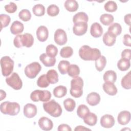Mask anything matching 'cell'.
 Returning a JSON list of instances; mask_svg holds the SVG:
<instances>
[{"label":"cell","instance_id":"cell-48","mask_svg":"<svg viewBox=\"0 0 131 131\" xmlns=\"http://www.w3.org/2000/svg\"><path fill=\"white\" fill-rule=\"evenodd\" d=\"M121 57L122 58H125L128 60L131 58V51L130 49H125L121 53Z\"/></svg>","mask_w":131,"mask_h":131},{"label":"cell","instance_id":"cell-16","mask_svg":"<svg viewBox=\"0 0 131 131\" xmlns=\"http://www.w3.org/2000/svg\"><path fill=\"white\" fill-rule=\"evenodd\" d=\"M118 123L121 125H126L130 120V113L127 111H123L119 113L117 117Z\"/></svg>","mask_w":131,"mask_h":131},{"label":"cell","instance_id":"cell-40","mask_svg":"<svg viewBox=\"0 0 131 131\" xmlns=\"http://www.w3.org/2000/svg\"><path fill=\"white\" fill-rule=\"evenodd\" d=\"M73 54V50L71 47H63L60 51V55L62 58H68L72 56Z\"/></svg>","mask_w":131,"mask_h":131},{"label":"cell","instance_id":"cell-52","mask_svg":"<svg viewBox=\"0 0 131 131\" xmlns=\"http://www.w3.org/2000/svg\"><path fill=\"white\" fill-rule=\"evenodd\" d=\"M6 96V93L5 91H3L2 90H1V99L0 100H2L3 99H5Z\"/></svg>","mask_w":131,"mask_h":131},{"label":"cell","instance_id":"cell-30","mask_svg":"<svg viewBox=\"0 0 131 131\" xmlns=\"http://www.w3.org/2000/svg\"><path fill=\"white\" fill-rule=\"evenodd\" d=\"M108 32L114 34L116 36L120 35L122 32V27L121 25L117 23L112 24L108 28Z\"/></svg>","mask_w":131,"mask_h":131},{"label":"cell","instance_id":"cell-25","mask_svg":"<svg viewBox=\"0 0 131 131\" xmlns=\"http://www.w3.org/2000/svg\"><path fill=\"white\" fill-rule=\"evenodd\" d=\"M53 93L55 97L62 98L66 95L67 89L63 85H58L54 89Z\"/></svg>","mask_w":131,"mask_h":131},{"label":"cell","instance_id":"cell-44","mask_svg":"<svg viewBox=\"0 0 131 131\" xmlns=\"http://www.w3.org/2000/svg\"><path fill=\"white\" fill-rule=\"evenodd\" d=\"M47 14L50 16H55L59 12V7L55 5H51L47 8Z\"/></svg>","mask_w":131,"mask_h":131},{"label":"cell","instance_id":"cell-24","mask_svg":"<svg viewBox=\"0 0 131 131\" xmlns=\"http://www.w3.org/2000/svg\"><path fill=\"white\" fill-rule=\"evenodd\" d=\"M46 75L50 83L55 84L58 81V74L55 70H49L47 72Z\"/></svg>","mask_w":131,"mask_h":131},{"label":"cell","instance_id":"cell-34","mask_svg":"<svg viewBox=\"0 0 131 131\" xmlns=\"http://www.w3.org/2000/svg\"><path fill=\"white\" fill-rule=\"evenodd\" d=\"M33 14L37 16H42L45 13V8L41 4H36L32 8Z\"/></svg>","mask_w":131,"mask_h":131},{"label":"cell","instance_id":"cell-46","mask_svg":"<svg viewBox=\"0 0 131 131\" xmlns=\"http://www.w3.org/2000/svg\"><path fill=\"white\" fill-rule=\"evenodd\" d=\"M17 9V5L13 2H10L9 4L5 6V9L9 13H14Z\"/></svg>","mask_w":131,"mask_h":131},{"label":"cell","instance_id":"cell-9","mask_svg":"<svg viewBox=\"0 0 131 131\" xmlns=\"http://www.w3.org/2000/svg\"><path fill=\"white\" fill-rule=\"evenodd\" d=\"M7 84L15 90H19L21 89L23 86V82L18 74L14 72L11 74L10 76L6 78Z\"/></svg>","mask_w":131,"mask_h":131},{"label":"cell","instance_id":"cell-37","mask_svg":"<svg viewBox=\"0 0 131 131\" xmlns=\"http://www.w3.org/2000/svg\"><path fill=\"white\" fill-rule=\"evenodd\" d=\"M89 113V108L86 105L84 104L79 105L77 110V115L82 119H83Z\"/></svg>","mask_w":131,"mask_h":131},{"label":"cell","instance_id":"cell-41","mask_svg":"<svg viewBox=\"0 0 131 131\" xmlns=\"http://www.w3.org/2000/svg\"><path fill=\"white\" fill-rule=\"evenodd\" d=\"M19 18L24 21H28L31 18V14L30 11L28 9L21 10L18 14Z\"/></svg>","mask_w":131,"mask_h":131},{"label":"cell","instance_id":"cell-43","mask_svg":"<svg viewBox=\"0 0 131 131\" xmlns=\"http://www.w3.org/2000/svg\"><path fill=\"white\" fill-rule=\"evenodd\" d=\"M46 54L49 56L55 57L58 53V49L55 46L51 44L47 46V47H46Z\"/></svg>","mask_w":131,"mask_h":131},{"label":"cell","instance_id":"cell-14","mask_svg":"<svg viewBox=\"0 0 131 131\" xmlns=\"http://www.w3.org/2000/svg\"><path fill=\"white\" fill-rule=\"evenodd\" d=\"M38 123L40 128L43 130H50L53 127L52 121L46 117H41L39 119Z\"/></svg>","mask_w":131,"mask_h":131},{"label":"cell","instance_id":"cell-13","mask_svg":"<svg viewBox=\"0 0 131 131\" xmlns=\"http://www.w3.org/2000/svg\"><path fill=\"white\" fill-rule=\"evenodd\" d=\"M37 109L35 105L32 103H27L24 107V114L25 117L31 118L35 116Z\"/></svg>","mask_w":131,"mask_h":131},{"label":"cell","instance_id":"cell-22","mask_svg":"<svg viewBox=\"0 0 131 131\" xmlns=\"http://www.w3.org/2000/svg\"><path fill=\"white\" fill-rule=\"evenodd\" d=\"M24 29V26L23 24L18 20L14 21L10 27L11 32L14 35H17L22 33Z\"/></svg>","mask_w":131,"mask_h":131},{"label":"cell","instance_id":"cell-36","mask_svg":"<svg viewBox=\"0 0 131 131\" xmlns=\"http://www.w3.org/2000/svg\"><path fill=\"white\" fill-rule=\"evenodd\" d=\"M70 65V63L68 61L64 60H61L58 65V69L60 73L62 75L67 74Z\"/></svg>","mask_w":131,"mask_h":131},{"label":"cell","instance_id":"cell-35","mask_svg":"<svg viewBox=\"0 0 131 131\" xmlns=\"http://www.w3.org/2000/svg\"><path fill=\"white\" fill-rule=\"evenodd\" d=\"M130 77L131 74L130 72H129L127 74H126L121 79V83L122 86L127 90H129L131 88L130 84Z\"/></svg>","mask_w":131,"mask_h":131},{"label":"cell","instance_id":"cell-42","mask_svg":"<svg viewBox=\"0 0 131 131\" xmlns=\"http://www.w3.org/2000/svg\"><path fill=\"white\" fill-rule=\"evenodd\" d=\"M104 8V9L107 12H114L117 9V5L114 1H109L105 4Z\"/></svg>","mask_w":131,"mask_h":131},{"label":"cell","instance_id":"cell-18","mask_svg":"<svg viewBox=\"0 0 131 131\" xmlns=\"http://www.w3.org/2000/svg\"><path fill=\"white\" fill-rule=\"evenodd\" d=\"M103 32V28L99 23H94L91 25L90 33L94 37L98 38L100 37L102 35Z\"/></svg>","mask_w":131,"mask_h":131},{"label":"cell","instance_id":"cell-26","mask_svg":"<svg viewBox=\"0 0 131 131\" xmlns=\"http://www.w3.org/2000/svg\"><path fill=\"white\" fill-rule=\"evenodd\" d=\"M64 6L66 10L70 12H75L78 9V4L75 0H67L64 2Z\"/></svg>","mask_w":131,"mask_h":131},{"label":"cell","instance_id":"cell-11","mask_svg":"<svg viewBox=\"0 0 131 131\" xmlns=\"http://www.w3.org/2000/svg\"><path fill=\"white\" fill-rule=\"evenodd\" d=\"M88 30V24L85 22H80L74 24L73 27V32L77 36L84 35Z\"/></svg>","mask_w":131,"mask_h":131},{"label":"cell","instance_id":"cell-20","mask_svg":"<svg viewBox=\"0 0 131 131\" xmlns=\"http://www.w3.org/2000/svg\"><path fill=\"white\" fill-rule=\"evenodd\" d=\"M116 36L113 33L106 32L103 36V42L107 46H112L116 42Z\"/></svg>","mask_w":131,"mask_h":131},{"label":"cell","instance_id":"cell-5","mask_svg":"<svg viewBox=\"0 0 131 131\" xmlns=\"http://www.w3.org/2000/svg\"><path fill=\"white\" fill-rule=\"evenodd\" d=\"M1 112L4 114H7L10 116L17 115L20 111L19 104L15 102L5 101L0 105Z\"/></svg>","mask_w":131,"mask_h":131},{"label":"cell","instance_id":"cell-6","mask_svg":"<svg viewBox=\"0 0 131 131\" xmlns=\"http://www.w3.org/2000/svg\"><path fill=\"white\" fill-rule=\"evenodd\" d=\"M2 73L4 76L10 75L13 72L14 68L13 60L8 56H5L1 59Z\"/></svg>","mask_w":131,"mask_h":131},{"label":"cell","instance_id":"cell-21","mask_svg":"<svg viewBox=\"0 0 131 131\" xmlns=\"http://www.w3.org/2000/svg\"><path fill=\"white\" fill-rule=\"evenodd\" d=\"M104 91L108 95L114 96L117 93V89L114 83L110 82H105L103 84Z\"/></svg>","mask_w":131,"mask_h":131},{"label":"cell","instance_id":"cell-2","mask_svg":"<svg viewBox=\"0 0 131 131\" xmlns=\"http://www.w3.org/2000/svg\"><path fill=\"white\" fill-rule=\"evenodd\" d=\"M34 43V38L30 33H25L16 35L13 40L14 46L17 48L22 47L30 48L32 46Z\"/></svg>","mask_w":131,"mask_h":131},{"label":"cell","instance_id":"cell-10","mask_svg":"<svg viewBox=\"0 0 131 131\" xmlns=\"http://www.w3.org/2000/svg\"><path fill=\"white\" fill-rule=\"evenodd\" d=\"M54 39L58 45H64L67 41V36L66 32L61 29H58L54 33Z\"/></svg>","mask_w":131,"mask_h":131},{"label":"cell","instance_id":"cell-29","mask_svg":"<svg viewBox=\"0 0 131 131\" xmlns=\"http://www.w3.org/2000/svg\"><path fill=\"white\" fill-rule=\"evenodd\" d=\"M130 66V60L125 58H121L117 62V67L121 71L127 70Z\"/></svg>","mask_w":131,"mask_h":131},{"label":"cell","instance_id":"cell-45","mask_svg":"<svg viewBox=\"0 0 131 131\" xmlns=\"http://www.w3.org/2000/svg\"><path fill=\"white\" fill-rule=\"evenodd\" d=\"M0 19L1 23V30L3 28L7 27L11 21L10 17L5 14H1L0 15Z\"/></svg>","mask_w":131,"mask_h":131},{"label":"cell","instance_id":"cell-49","mask_svg":"<svg viewBox=\"0 0 131 131\" xmlns=\"http://www.w3.org/2000/svg\"><path fill=\"white\" fill-rule=\"evenodd\" d=\"M58 131H62V130L71 131L72 129L69 125L66 124H61L58 126Z\"/></svg>","mask_w":131,"mask_h":131},{"label":"cell","instance_id":"cell-17","mask_svg":"<svg viewBox=\"0 0 131 131\" xmlns=\"http://www.w3.org/2000/svg\"><path fill=\"white\" fill-rule=\"evenodd\" d=\"M39 60L47 67L54 66L56 63L55 57L49 56L45 53H43L40 55Z\"/></svg>","mask_w":131,"mask_h":131},{"label":"cell","instance_id":"cell-28","mask_svg":"<svg viewBox=\"0 0 131 131\" xmlns=\"http://www.w3.org/2000/svg\"><path fill=\"white\" fill-rule=\"evenodd\" d=\"M103 78L105 82H110L114 83L117 79V75L115 71L108 70L104 73Z\"/></svg>","mask_w":131,"mask_h":131},{"label":"cell","instance_id":"cell-31","mask_svg":"<svg viewBox=\"0 0 131 131\" xmlns=\"http://www.w3.org/2000/svg\"><path fill=\"white\" fill-rule=\"evenodd\" d=\"M106 64V59L104 56H101L95 61V67L99 72L102 71L105 67Z\"/></svg>","mask_w":131,"mask_h":131},{"label":"cell","instance_id":"cell-32","mask_svg":"<svg viewBox=\"0 0 131 131\" xmlns=\"http://www.w3.org/2000/svg\"><path fill=\"white\" fill-rule=\"evenodd\" d=\"M114 19V17L112 15L104 13L101 15L100 17V21L103 25L108 26L113 22Z\"/></svg>","mask_w":131,"mask_h":131},{"label":"cell","instance_id":"cell-23","mask_svg":"<svg viewBox=\"0 0 131 131\" xmlns=\"http://www.w3.org/2000/svg\"><path fill=\"white\" fill-rule=\"evenodd\" d=\"M84 122L88 125L94 126L97 122V117L96 114L90 112L83 118Z\"/></svg>","mask_w":131,"mask_h":131},{"label":"cell","instance_id":"cell-51","mask_svg":"<svg viewBox=\"0 0 131 131\" xmlns=\"http://www.w3.org/2000/svg\"><path fill=\"white\" fill-rule=\"evenodd\" d=\"M91 130V129L90 128H88L85 127L83 126H81V125H79L76 127V128L74 129V130Z\"/></svg>","mask_w":131,"mask_h":131},{"label":"cell","instance_id":"cell-38","mask_svg":"<svg viewBox=\"0 0 131 131\" xmlns=\"http://www.w3.org/2000/svg\"><path fill=\"white\" fill-rule=\"evenodd\" d=\"M37 84L39 87L42 88H47L49 85L50 82L47 79L46 74H43L39 77L37 80Z\"/></svg>","mask_w":131,"mask_h":131},{"label":"cell","instance_id":"cell-12","mask_svg":"<svg viewBox=\"0 0 131 131\" xmlns=\"http://www.w3.org/2000/svg\"><path fill=\"white\" fill-rule=\"evenodd\" d=\"M115 123V120L113 116L105 114L102 116L100 119V124L104 128H111Z\"/></svg>","mask_w":131,"mask_h":131},{"label":"cell","instance_id":"cell-1","mask_svg":"<svg viewBox=\"0 0 131 131\" xmlns=\"http://www.w3.org/2000/svg\"><path fill=\"white\" fill-rule=\"evenodd\" d=\"M79 56L86 61H96L101 56V52L97 48H92L89 46L84 45L79 50Z\"/></svg>","mask_w":131,"mask_h":131},{"label":"cell","instance_id":"cell-27","mask_svg":"<svg viewBox=\"0 0 131 131\" xmlns=\"http://www.w3.org/2000/svg\"><path fill=\"white\" fill-rule=\"evenodd\" d=\"M89 20V17L88 15L83 12H79L76 14L73 17V21L74 24L85 22L87 23Z\"/></svg>","mask_w":131,"mask_h":131},{"label":"cell","instance_id":"cell-15","mask_svg":"<svg viewBox=\"0 0 131 131\" xmlns=\"http://www.w3.org/2000/svg\"><path fill=\"white\" fill-rule=\"evenodd\" d=\"M49 31L44 26H39L36 30V36L38 40L41 42L45 41L48 38Z\"/></svg>","mask_w":131,"mask_h":131},{"label":"cell","instance_id":"cell-33","mask_svg":"<svg viewBox=\"0 0 131 131\" xmlns=\"http://www.w3.org/2000/svg\"><path fill=\"white\" fill-rule=\"evenodd\" d=\"M63 105L66 111L71 112L75 109L76 103L73 99L71 98H68L63 101Z\"/></svg>","mask_w":131,"mask_h":131},{"label":"cell","instance_id":"cell-50","mask_svg":"<svg viewBox=\"0 0 131 131\" xmlns=\"http://www.w3.org/2000/svg\"><path fill=\"white\" fill-rule=\"evenodd\" d=\"M130 19H131V14L130 13L127 14L124 16V21L127 25L129 26H130Z\"/></svg>","mask_w":131,"mask_h":131},{"label":"cell","instance_id":"cell-47","mask_svg":"<svg viewBox=\"0 0 131 131\" xmlns=\"http://www.w3.org/2000/svg\"><path fill=\"white\" fill-rule=\"evenodd\" d=\"M123 43L126 46L131 47V37L129 34H126L124 35Z\"/></svg>","mask_w":131,"mask_h":131},{"label":"cell","instance_id":"cell-3","mask_svg":"<svg viewBox=\"0 0 131 131\" xmlns=\"http://www.w3.org/2000/svg\"><path fill=\"white\" fill-rule=\"evenodd\" d=\"M43 108L45 112L53 117H59L62 112L60 105L54 99L44 102Z\"/></svg>","mask_w":131,"mask_h":131},{"label":"cell","instance_id":"cell-39","mask_svg":"<svg viewBox=\"0 0 131 131\" xmlns=\"http://www.w3.org/2000/svg\"><path fill=\"white\" fill-rule=\"evenodd\" d=\"M68 73L69 76L72 77L77 76L80 73V69L76 64H70L68 70Z\"/></svg>","mask_w":131,"mask_h":131},{"label":"cell","instance_id":"cell-7","mask_svg":"<svg viewBox=\"0 0 131 131\" xmlns=\"http://www.w3.org/2000/svg\"><path fill=\"white\" fill-rule=\"evenodd\" d=\"M51 98V93L47 90H36L30 94V98L34 102L41 101L43 102H47Z\"/></svg>","mask_w":131,"mask_h":131},{"label":"cell","instance_id":"cell-8","mask_svg":"<svg viewBox=\"0 0 131 131\" xmlns=\"http://www.w3.org/2000/svg\"><path fill=\"white\" fill-rule=\"evenodd\" d=\"M41 70L40 64L37 62H33L27 65L25 68V74L30 79L34 78Z\"/></svg>","mask_w":131,"mask_h":131},{"label":"cell","instance_id":"cell-4","mask_svg":"<svg viewBox=\"0 0 131 131\" xmlns=\"http://www.w3.org/2000/svg\"><path fill=\"white\" fill-rule=\"evenodd\" d=\"M83 81L79 76L74 77L71 81L70 94L75 98L80 97L83 94Z\"/></svg>","mask_w":131,"mask_h":131},{"label":"cell","instance_id":"cell-19","mask_svg":"<svg viewBox=\"0 0 131 131\" xmlns=\"http://www.w3.org/2000/svg\"><path fill=\"white\" fill-rule=\"evenodd\" d=\"M100 96L96 92H91L86 97L87 103L91 106H95L99 103Z\"/></svg>","mask_w":131,"mask_h":131}]
</instances>
